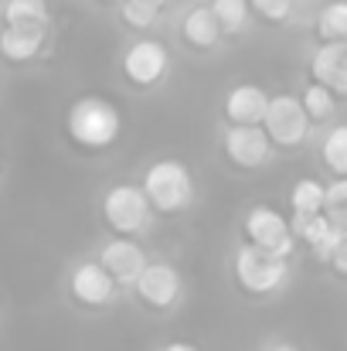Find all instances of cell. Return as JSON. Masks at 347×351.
I'll use <instances>...</instances> for the list:
<instances>
[{
    "label": "cell",
    "instance_id": "1",
    "mask_svg": "<svg viewBox=\"0 0 347 351\" xmlns=\"http://www.w3.org/2000/svg\"><path fill=\"white\" fill-rule=\"evenodd\" d=\"M68 133L82 147H110L119 136V113L113 103L99 96H86L68 113Z\"/></svg>",
    "mask_w": 347,
    "mask_h": 351
},
{
    "label": "cell",
    "instance_id": "2",
    "mask_svg": "<svg viewBox=\"0 0 347 351\" xmlns=\"http://www.w3.org/2000/svg\"><path fill=\"white\" fill-rule=\"evenodd\" d=\"M191 171L181 164V160H157L150 171H146V181H143V195L150 202V208L157 212H177L191 202Z\"/></svg>",
    "mask_w": 347,
    "mask_h": 351
},
{
    "label": "cell",
    "instance_id": "3",
    "mask_svg": "<svg viewBox=\"0 0 347 351\" xmlns=\"http://www.w3.org/2000/svg\"><path fill=\"white\" fill-rule=\"evenodd\" d=\"M235 273L242 280L245 290L252 293H269L276 290L283 280H286V256L272 252V249H262V245H245L238 249L235 256Z\"/></svg>",
    "mask_w": 347,
    "mask_h": 351
},
{
    "label": "cell",
    "instance_id": "4",
    "mask_svg": "<svg viewBox=\"0 0 347 351\" xmlns=\"http://www.w3.org/2000/svg\"><path fill=\"white\" fill-rule=\"evenodd\" d=\"M259 123H266V136L272 143H286V147L300 143L310 130V117H307L303 103L293 96H272Z\"/></svg>",
    "mask_w": 347,
    "mask_h": 351
},
{
    "label": "cell",
    "instance_id": "5",
    "mask_svg": "<svg viewBox=\"0 0 347 351\" xmlns=\"http://www.w3.org/2000/svg\"><path fill=\"white\" fill-rule=\"evenodd\" d=\"M103 212L110 219L116 232H140L150 219V202L143 195V188H129V184H119L106 195L103 202Z\"/></svg>",
    "mask_w": 347,
    "mask_h": 351
},
{
    "label": "cell",
    "instance_id": "6",
    "mask_svg": "<svg viewBox=\"0 0 347 351\" xmlns=\"http://www.w3.org/2000/svg\"><path fill=\"white\" fill-rule=\"evenodd\" d=\"M225 150L238 167H262L272 157V140L255 123H235L225 136Z\"/></svg>",
    "mask_w": 347,
    "mask_h": 351
},
{
    "label": "cell",
    "instance_id": "7",
    "mask_svg": "<svg viewBox=\"0 0 347 351\" xmlns=\"http://www.w3.org/2000/svg\"><path fill=\"white\" fill-rule=\"evenodd\" d=\"M245 232H248V239H252L255 245L272 249V252H279V256H290V249H293V235H290L286 219H283L279 212L266 208V205H259V208L248 212Z\"/></svg>",
    "mask_w": 347,
    "mask_h": 351
},
{
    "label": "cell",
    "instance_id": "8",
    "mask_svg": "<svg viewBox=\"0 0 347 351\" xmlns=\"http://www.w3.org/2000/svg\"><path fill=\"white\" fill-rule=\"evenodd\" d=\"M133 283H136L140 297H143L146 304H153V307H170V304L181 297V276H177V269L167 266V263H146V266L136 273Z\"/></svg>",
    "mask_w": 347,
    "mask_h": 351
},
{
    "label": "cell",
    "instance_id": "9",
    "mask_svg": "<svg viewBox=\"0 0 347 351\" xmlns=\"http://www.w3.org/2000/svg\"><path fill=\"white\" fill-rule=\"evenodd\" d=\"M296 235H303L317 256L331 259V256L344 245V222H341V219H331V215H324V212L296 215Z\"/></svg>",
    "mask_w": 347,
    "mask_h": 351
},
{
    "label": "cell",
    "instance_id": "10",
    "mask_svg": "<svg viewBox=\"0 0 347 351\" xmlns=\"http://www.w3.org/2000/svg\"><path fill=\"white\" fill-rule=\"evenodd\" d=\"M123 69H126V75H129L133 82L150 86V82H157V79L167 72V51H164V45H157V41H136V45L126 51Z\"/></svg>",
    "mask_w": 347,
    "mask_h": 351
},
{
    "label": "cell",
    "instance_id": "11",
    "mask_svg": "<svg viewBox=\"0 0 347 351\" xmlns=\"http://www.w3.org/2000/svg\"><path fill=\"white\" fill-rule=\"evenodd\" d=\"M313 75H317V82L320 86H327L331 93H347V45L344 38H337V41H331V45H324L317 55H313Z\"/></svg>",
    "mask_w": 347,
    "mask_h": 351
},
{
    "label": "cell",
    "instance_id": "12",
    "mask_svg": "<svg viewBox=\"0 0 347 351\" xmlns=\"http://www.w3.org/2000/svg\"><path fill=\"white\" fill-rule=\"evenodd\" d=\"M113 280H123V283H133L136 280V273L146 266V256H143V249L136 245V242H129V239H113L106 249H103V263H99Z\"/></svg>",
    "mask_w": 347,
    "mask_h": 351
},
{
    "label": "cell",
    "instance_id": "13",
    "mask_svg": "<svg viewBox=\"0 0 347 351\" xmlns=\"http://www.w3.org/2000/svg\"><path fill=\"white\" fill-rule=\"evenodd\" d=\"M72 293L82 304H106L113 297V276L99 263H82L72 273Z\"/></svg>",
    "mask_w": 347,
    "mask_h": 351
},
{
    "label": "cell",
    "instance_id": "14",
    "mask_svg": "<svg viewBox=\"0 0 347 351\" xmlns=\"http://www.w3.org/2000/svg\"><path fill=\"white\" fill-rule=\"evenodd\" d=\"M266 103H269V96L259 86H238V89H231L225 113L231 123H259L266 113Z\"/></svg>",
    "mask_w": 347,
    "mask_h": 351
},
{
    "label": "cell",
    "instance_id": "15",
    "mask_svg": "<svg viewBox=\"0 0 347 351\" xmlns=\"http://www.w3.org/2000/svg\"><path fill=\"white\" fill-rule=\"evenodd\" d=\"M44 31H27V27H3L0 31V51L10 62H27L41 51Z\"/></svg>",
    "mask_w": 347,
    "mask_h": 351
},
{
    "label": "cell",
    "instance_id": "16",
    "mask_svg": "<svg viewBox=\"0 0 347 351\" xmlns=\"http://www.w3.org/2000/svg\"><path fill=\"white\" fill-rule=\"evenodd\" d=\"M3 17H7V27L48 31V3L44 0H10Z\"/></svg>",
    "mask_w": 347,
    "mask_h": 351
},
{
    "label": "cell",
    "instance_id": "17",
    "mask_svg": "<svg viewBox=\"0 0 347 351\" xmlns=\"http://www.w3.org/2000/svg\"><path fill=\"white\" fill-rule=\"evenodd\" d=\"M218 34H222V27H218L211 7H194L188 14V21H184V38L188 41H194L198 48H211L218 41Z\"/></svg>",
    "mask_w": 347,
    "mask_h": 351
},
{
    "label": "cell",
    "instance_id": "18",
    "mask_svg": "<svg viewBox=\"0 0 347 351\" xmlns=\"http://www.w3.org/2000/svg\"><path fill=\"white\" fill-rule=\"evenodd\" d=\"M211 14H215L218 27L231 34V31H238V27L245 24V17H248V0H215V3H211Z\"/></svg>",
    "mask_w": 347,
    "mask_h": 351
},
{
    "label": "cell",
    "instance_id": "19",
    "mask_svg": "<svg viewBox=\"0 0 347 351\" xmlns=\"http://www.w3.org/2000/svg\"><path fill=\"white\" fill-rule=\"evenodd\" d=\"M293 212L296 215H313L324 212V188L317 181H300L293 188Z\"/></svg>",
    "mask_w": 347,
    "mask_h": 351
},
{
    "label": "cell",
    "instance_id": "20",
    "mask_svg": "<svg viewBox=\"0 0 347 351\" xmlns=\"http://www.w3.org/2000/svg\"><path fill=\"white\" fill-rule=\"evenodd\" d=\"M303 110H307V117L310 119H327L331 113H334V106H337V99H334V93L327 89V86H310L307 93H303Z\"/></svg>",
    "mask_w": 347,
    "mask_h": 351
},
{
    "label": "cell",
    "instance_id": "21",
    "mask_svg": "<svg viewBox=\"0 0 347 351\" xmlns=\"http://www.w3.org/2000/svg\"><path fill=\"white\" fill-rule=\"evenodd\" d=\"M320 34L327 41H337V38H347V3H331L324 14H320Z\"/></svg>",
    "mask_w": 347,
    "mask_h": 351
},
{
    "label": "cell",
    "instance_id": "22",
    "mask_svg": "<svg viewBox=\"0 0 347 351\" xmlns=\"http://www.w3.org/2000/svg\"><path fill=\"white\" fill-rule=\"evenodd\" d=\"M160 14V0H126L123 7V17L133 24V27H150Z\"/></svg>",
    "mask_w": 347,
    "mask_h": 351
},
{
    "label": "cell",
    "instance_id": "23",
    "mask_svg": "<svg viewBox=\"0 0 347 351\" xmlns=\"http://www.w3.org/2000/svg\"><path fill=\"white\" fill-rule=\"evenodd\" d=\"M324 157H327V164H331L337 174H347V130L344 126H337V130L327 136Z\"/></svg>",
    "mask_w": 347,
    "mask_h": 351
},
{
    "label": "cell",
    "instance_id": "24",
    "mask_svg": "<svg viewBox=\"0 0 347 351\" xmlns=\"http://www.w3.org/2000/svg\"><path fill=\"white\" fill-rule=\"evenodd\" d=\"M344 198H347V181H337L331 191H324V208H331V219L344 222Z\"/></svg>",
    "mask_w": 347,
    "mask_h": 351
},
{
    "label": "cell",
    "instance_id": "25",
    "mask_svg": "<svg viewBox=\"0 0 347 351\" xmlns=\"http://www.w3.org/2000/svg\"><path fill=\"white\" fill-rule=\"evenodd\" d=\"M252 7H255L262 17H269V21H286L293 0H252Z\"/></svg>",
    "mask_w": 347,
    "mask_h": 351
},
{
    "label": "cell",
    "instance_id": "26",
    "mask_svg": "<svg viewBox=\"0 0 347 351\" xmlns=\"http://www.w3.org/2000/svg\"><path fill=\"white\" fill-rule=\"evenodd\" d=\"M164 351H194V348H191V345H167Z\"/></svg>",
    "mask_w": 347,
    "mask_h": 351
},
{
    "label": "cell",
    "instance_id": "27",
    "mask_svg": "<svg viewBox=\"0 0 347 351\" xmlns=\"http://www.w3.org/2000/svg\"><path fill=\"white\" fill-rule=\"evenodd\" d=\"M276 351H296V348H293V345H279Z\"/></svg>",
    "mask_w": 347,
    "mask_h": 351
},
{
    "label": "cell",
    "instance_id": "28",
    "mask_svg": "<svg viewBox=\"0 0 347 351\" xmlns=\"http://www.w3.org/2000/svg\"><path fill=\"white\" fill-rule=\"evenodd\" d=\"M160 3H164V0H160Z\"/></svg>",
    "mask_w": 347,
    "mask_h": 351
}]
</instances>
